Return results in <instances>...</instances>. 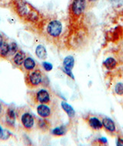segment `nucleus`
<instances>
[{
    "label": "nucleus",
    "instance_id": "b1692460",
    "mask_svg": "<svg viewBox=\"0 0 123 146\" xmlns=\"http://www.w3.org/2000/svg\"><path fill=\"white\" fill-rule=\"evenodd\" d=\"M3 114H4V111H3V105L0 102V119H1V118H3Z\"/></svg>",
    "mask_w": 123,
    "mask_h": 146
},
{
    "label": "nucleus",
    "instance_id": "f8f14e48",
    "mask_svg": "<svg viewBox=\"0 0 123 146\" xmlns=\"http://www.w3.org/2000/svg\"><path fill=\"white\" fill-rule=\"evenodd\" d=\"M88 125L94 130H101L102 129V122L97 117H90L88 119Z\"/></svg>",
    "mask_w": 123,
    "mask_h": 146
},
{
    "label": "nucleus",
    "instance_id": "dca6fc26",
    "mask_svg": "<svg viewBox=\"0 0 123 146\" xmlns=\"http://www.w3.org/2000/svg\"><path fill=\"white\" fill-rule=\"evenodd\" d=\"M61 105H62V109L65 111V113L68 115V116L69 118H72L75 117V110H74V108H73L70 105H68V103H66L65 102H62Z\"/></svg>",
    "mask_w": 123,
    "mask_h": 146
},
{
    "label": "nucleus",
    "instance_id": "bb28decb",
    "mask_svg": "<svg viewBox=\"0 0 123 146\" xmlns=\"http://www.w3.org/2000/svg\"><path fill=\"white\" fill-rule=\"evenodd\" d=\"M88 1H95V0H88Z\"/></svg>",
    "mask_w": 123,
    "mask_h": 146
},
{
    "label": "nucleus",
    "instance_id": "4be33fe9",
    "mask_svg": "<svg viewBox=\"0 0 123 146\" xmlns=\"http://www.w3.org/2000/svg\"><path fill=\"white\" fill-rule=\"evenodd\" d=\"M6 134H7V131H4V130L2 129V127L0 126V139H7V135H6Z\"/></svg>",
    "mask_w": 123,
    "mask_h": 146
},
{
    "label": "nucleus",
    "instance_id": "6e6552de",
    "mask_svg": "<svg viewBox=\"0 0 123 146\" xmlns=\"http://www.w3.org/2000/svg\"><path fill=\"white\" fill-rule=\"evenodd\" d=\"M37 113L41 118H49L52 115V109L47 104H39L38 105Z\"/></svg>",
    "mask_w": 123,
    "mask_h": 146
},
{
    "label": "nucleus",
    "instance_id": "6ab92c4d",
    "mask_svg": "<svg viewBox=\"0 0 123 146\" xmlns=\"http://www.w3.org/2000/svg\"><path fill=\"white\" fill-rule=\"evenodd\" d=\"M9 47H10V52H9V56L13 57L15 53L18 52V46L15 42H13L9 44Z\"/></svg>",
    "mask_w": 123,
    "mask_h": 146
},
{
    "label": "nucleus",
    "instance_id": "423d86ee",
    "mask_svg": "<svg viewBox=\"0 0 123 146\" xmlns=\"http://www.w3.org/2000/svg\"><path fill=\"white\" fill-rule=\"evenodd\" d=\"M86 0H73L71 5V13L75 17H78L85 13Z\"/></svg>",
    "mask_w": 123,
    "mask_h": 146
},
{
    "label": "nucleus",
    "instance_id": "1a4fd4ad",
    "mask_svg": "<svg viewBox=\"0 0 123 146\" xmlns=\"http://www.w3.org/2000/svg\"><path fill=\"white\" fill-rule=\"evenodd\" d=\"M22 66H23V72H30V71L36 68L37 65H36L35 61L33 58L26 57L24 62H23V64L22 65Z\"/></svg>",
    "mask_w": 123,
    "mask_h": 146
},
{
    "label": "nucleus",
    "instance_id": "9d476101",
    "mask_svg": "<svg viewBox=\"0 0 123 146\" xmlns=\"http://www.w3.org/2000/svg\"><path fill=\"white\" fill-rule=\"evenodd\" d=\"M25 58H26L25 54L23 52V51H18L13 56L12 60H13V62L14 63L15 66H18V67H21Z\"/></svg>",
    "mask_w": 123,
    "mask_h": 146
},
{
    "label": "nucleus",
    "instance_id": "aec40b11",
    "mask_svg": "<svg viewBox=\"0 0 123 146\" xmlns=\"http://www.w3.org/2000/svg\"><path fill=\"white\" fill-rule=\"evenodd\" d=\"M115 92L116 93L118 96H122L123 95V83L119 82V83L116 84V87H115Z\"/></svg>",
    "mask_w": 123,
    "mask_h": 146
},
{
    "label": "nucleus",
    "instance_id": "20e7f679",
    "mask_svg": "<svg viewBox=\"0 0 123 146\" xmlns=\"http://www.w3.org/2000/svg\"><path fill=\"white\" fill-rule=\"evenodd\" d=\"M32 100L34 102V103L37 104V105H39V104L49 105L51 102L50 93L45 88H40L36 92H33Z\"/></svg>",
    "mask_w": 123,
    "mask_h": 146
},
{
    "label": "nucleus",
    "instance_id": "f03ea898",
    "mask_svg": "<svg viewBox=\"0 0 123 146\" xmlns=\"http://www.w3.org/2000/svg\"><path fill=\"white\" fill-rule=\"evenodd\" d=\"M25 82L28 88H39L45 85V76L39 68H35L25 73Z\"/></svg>",
    "mask_w": 123,
    "mask_h": 146
},
{
    "label": "nucleus",
    "instance_id": "2eb2a0df",
    "mask_svg": "<svg viewBox=\"0 0 123 146\" xmlns=\"http://www.w3.org/2000/svg\"><path fill=\"white\" fill-rule=\"evenodd\" d=\"M103 66L108 70H112L117 66V62L112 57H108L103 62Z\"/></svg>",
    "mask_w": 123,
    "mask_h": 146
},
{
    "label": "nucleus",
    "instance_id": "9b49d317",
    "mask_svg": "<svg viewBox=\"0 0 123 146\" xmlns=\"http://www.w3.org/2000/svg\"><path fill=\"white\" fill-rule=\"evenodd\" d=\"M102 125L107 131L115 132L116 131V126L115 122L109 118H104L102 119Z\"/></svg>",
    "mask_w": 123,
    "mask_h": 146
},
{
    "label": "nucleus",
    "instance_id": "0eeeda50",
    "mask_svg": "<svg viewBox=\"0 0 123 146\" xmlns=\"http://www.w3.org/2000/svg\"><path fill=\"white\" fill-rule=\"evenodd\" d=\"M74 65H75V59L72 56H68L64 58L62 71L72 79H75V77L73 76V73L72 72L73 67H74Z\"/></svg>",
    "mask_w": 123,
    "mask_h": 146
},
{
    "label": "nucleus",
    "instance_id": "393cba45",
    "mask_svg": "<svg viewBox=\"0 0 123 146\" xmlns=\"http://www.w3.org/2000/svg\"><path fill=\"white\" fill-rule=\"evenodd\" d=\"M4 42V39H3V36L2 34H0V46L3 45V43Z\"/></svg>",
    "mask_w": 123,
    "mask_h": 146
},
{
    "label": "nucleus",
    "instance_id": "39448f33",
    "mask_svg": "<svg viewBox=\"0 0 123 146\" xmlns=\"http://www.w3.org/2000/svg\"><path fill=\"white\" fill-rule=\"evenodd\" d=\"M4 125L8 129L11 130H15V119H16V111L13 107H9L3 114Z\"/></svg>",
    "mask_w": 123,
    "mask_h": 146
},
{
    "label": "nucleus",
    "instance_id": "f257e3e1",
    "mask_svg": "<svg viewBox=\"0 0 123 146\" xmlns=\"http://www.w3.org/2000/svg\"><path fill=\"white\" fill-rule=\"evenodd\" d=\"M16 118L19 120L21 128L25 131H33L36 124L35 116L25 107L19 108L16 111Z\"/></svg>",
    "mask_w": 123,
    "mask_h": 146
},
{
    "label": "nucleus",
    "instance_id": "412c9836",
    "mask_svg": "<svg viewBox=\"0 0 123 146\" xmlns=\"http://www.w3.org/2000/svg\"><path fill=\"white\" fill-rule=\"evenodd\" d=\"M43 68H44V69H45V71H47V72H50L53 68V65H52L51 63L47 62H44L43 63Z\"/></svg>",
    "mask_w": 123,
    "mask_h": 146
},
{
    "label": "nucleus",
    "instance_id": "ddd939ff",
    "mask_svg": "<svg viewBox=\"0 0 123 146\" xmlns=\"http://www.w3.org/2000/svg\"><path fill=\"white\" fill-rule=\"evenodd\" d=\"M36 125L38 129L43 131H48L50 129V123L47 120V118H39L36 121Z\"/></svg>",
    "mask_w": 123,
    "mask_h": 146
},
{
    "label": "nucleus",
    "instance_id": "7ed1b4c3",
    "mask_svg": "<svg viewBox=\"0 0 123 146\" xmlns=\"http://www.w3.org/2000/svg\"><path fill=\"white\" fill-rule=\"evenodd\" d=\"M45 33L50 38H59L62 33V24L57 19L51 20L45 27Z\"/></svg>",
    "mask_w": 123,
    "mask_h": 146
},
{
    "label": "nucleus",
    "instance_id": "4468645a",
    "mask_svg": "<svg viewBox=\"0 0 123 146\" xmlns=\"http://www.w3.org/2000/svg\"><path fill=\"white\" fill-rule=\"evenodd\" d=\"M10 47L9 44L6 42H4L3 45L0 46V57L3 58H7L9 56Z\"/></svg>",
    "mask_w": 123,
    "mask_h": 146
},
{
    "label": "nucleus",
    "instance_id": "a211bd4d",
    "mask_svg": "<svg viewBox=\"0 0 123 146\" xmlns=\"http://www.w3.org/2000/svg\"><path fill=\"white\" fill-rule=\"evenodd\" d=\"M67 131V129L65 128V126H59L57 128H55L52 131V134L53 135L55 136H62L65 135Z\"/></svg>",
    "mask_w": 123,
    "mask_h": 146
},
{
    "label": "nucleus",
    "instance_id": "f3484780",
    "mask_svg": "<svg viewBox=\"0 0 123 146\" xmlns=\"http://www.w3.org/2000/svg\"><path fill=\"white\" fill-rule=\"evenodd\" d=\"M35 55L40 59H45L47 58V51L43 45H38L35 49Z\"/></svg>",
    "mask_w": 123,
    "mask_h": 146
},
{
    "label": "nucleus",
    "instance_id": "5701e85b",
    "mask_svg": "<svg viewBox=\"0 0 123 146\" xmlns=\"http://www.w3.org/2000/svg\"><path fill=\"white\" fill-rule=\"evenodd\" d=\"M116 145L118 146H123V139L122 138H118L116 141Z\"/></svg>",
    "mask_w": 123,
    "mask_h": 146
},
{
    "label": "nucleus",
    "instance_id": "a878e982",
    "mask_svg": "<svg viewBox=\"0 0 123 146\" xmlns=\"http://www.w3.org/2000/svg\"><path fill=\"white\" fill-rule=\"evenodd\" d=\"M99 141L102 142V143H107V139L106 138H102V139H99Z\"/></svg>",
    "mask_w": 123,
    "mask_h": 146
}]
</instances>
